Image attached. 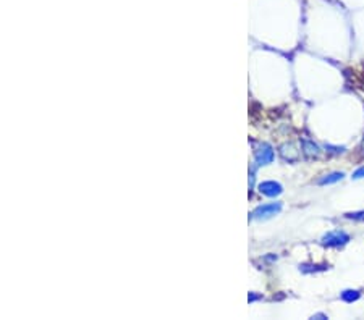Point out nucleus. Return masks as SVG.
I'll list each match as a JSON object with an SVG mask.
<instances>
[{
	"label": "nucleus",
	"mask_w": 364,
	"mask_h": 320,
	"mask_svg": "<svg viewBox=\"0 0 364 320\" xmlns=\"http://www.w3.org/2000/svg\"><path fill=\"white\" fill-rule=\"evenodd\" d=\"M303 149H304V154L306 155H311V157H318L319 155V147L316 145L314 142L311 141H303Z\"/></svg>",
	"instance_id": "423d86ee"
},
{
	"label": "nucleus",
	"mask_w": 364,
	"mask_h": 320,
	"mask_svg": "<svg viewBox=\"0 0 364 320\" xmlns=\"http://www.w3.org/2000/svg\"><path fill=\"white\" fill-rule=\"evenodd\" d=\"M256 165H267V164H272L274 160V150L271 145L267 144H262L261 149L256 152Z\"/></svg>",
	"instance_id": "7ed1b4c3"
},
{
	"label": "nucleus",
	"mask_w": 364,
	"mask_h": 320,
	"mask_svg": "<svg viewBox=\"0 0 364 320\" xmlns=\"http://www.w3.org/2000/svg\"><path fill=\"white\" fill-rule=\"evenodd\" d=\"M346 218L350 220H358V222H364V211H360V212H348L345 213Z\"/></svg>",
	"instance_id": "6e6552de"
},
{
	"label": "nucleus",
	"mask_w": 364,
	"mask_h": 320,
	"mask_svg": "<svg viewBox=\"0 0 364 320\" xmlns=\"http://www.w3.org/2000/svg\"><path fill=\"white\" fill-rule=\"evenodd\" d=\"M350 241V236L346 235L345 231H340V230H335V231H328L325 233L324 236H322V244L327 248H340V246H345L346 243Z\"/></svg>",
	"instance_id": "f03ea898"
},
{
	"label": "nucleus",
	"mask_w": 364,
	"mask_h": 320,
	"mask_svg": "<svg viewBox=\"0 0 364 320\" xmlns=\"http://www.w3.org/2000/svg\"><path fill=\"white\" fill-rule=\"evenodd\" d=\"M259 191L264 194V196H269V197H275L283 193V186L277 181H264L259 184Z\"/></svg>",
	"instance_id": "20e7f679"
},
{
	"label": "nucleus",
	"mask_w": 364,
	"mask_h": 320,
	"mask_svg": "<svg viewBox=\"0 0 364 320\" xmlns=\"http://www.w3.org/2000/svg\"><path fill=\"white\" fill-rule=\"evenodd\" d=\"M353 179H361V178H364V167H360L358 168V170L353 173V177H351Z\"/></svg>",
	"instance_id": "1a4fd4ad"
},
{
	"label": "nucleus",
	"mask_w": 364,
	"mask_h": 320,
	"mask_svg": "<svg viewBox=\"0 0 364 320\" xmlns=\"http://www.w3.org/2000/svg\"><path fill=\"white\" fill-rule=\"evenodd\" d=\"M343 177H345V173H342V172H333V173H328V175H324V177H322L319 181H318V184H321V186H325V184H333V183H338L340 179H343Z\"/></svg>",
	"instance_id": "39448f33"
},
{
	"label": "nucleus",
	"mask_w": 364,
	"mask_h": 320,
	"mask_svg": "<svg viewBox=\"0 0 364 320\" xmlns=\"http://www.w3.org/2000/svg\"><path fill=\"white\" fill-rule=\"evenodd\" d=\"M313 319H327V316H324V314H318V316H314Z\"/></svg>",
	"instance_id": "9d476101"
},
{
	"label": "nucleus",
	"mask_w": 364,
	"mask_h": 320,
	"mask_svg": "<svg viewBox=\"0 0 364 320\" xmlns=\"http://www.w3.org/2000/svg\"><path fill=\"white\" fill-rule=\"evenodd\" d=\"M282 211V202H272V204H262V206L256 207L251 213V218L254 220H267L277 215Z\"/></svg>",
	"instance_id": "f257e3e1"
},
{
	"label": "nucleus",
	"mask_w": 364,
	"mask_h": 320,
	"mask_svg": "<svg viewBox=\"0 0 364 320\" xmlns=\"http://www.w3.org/2000/svg\"><path fill=\"white\" fill-rule=\"evenodd\" d=\"M340 296H342V299L345 302H353V301L360 299V291H356V289H345Z\"/></svg>",
	"instance_id": "0eeeda50"
}]
</instances>
